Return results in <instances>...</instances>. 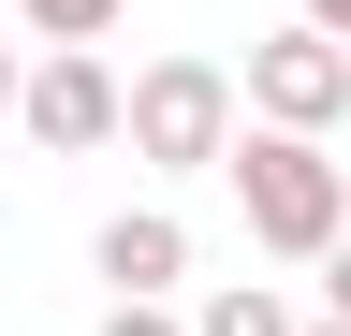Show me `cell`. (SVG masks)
I'll use <instances>...</instances> for the list:
<instances>
[{"label":"cell","instance_id":"cell-1","mask_svg":"<svg viewBox=\"0 0 351 336\" xmlns=\"http://www.w3.org/2000/svg\"><path fill=\"white\" fill-rule=\"evenodd\" d=\"M219 176H234L263 263H337V248H351V161H337L322 132H263V117H249Z\"/></svg>","mask_w":351,"mask_h":336},{"label":"cell","instance_id":"cell-2","mask_svg":"<svg viewBox=\"0 0 351 336\" xmlns=\"http://www.w3.org/2000/svg\"><path fill=\"white\" fill-rule=\"evenodd\" d=\"M249 132V73L234 59H147L132 73V161L147 176H219Z\"/></svg>","mask_w":351,"mask_h":336},{"label":"cell","instance_id":"cell-3","mask_svg":"<svg viewBox=\"0 0 351 336\" xmlns=\"http://www.w3.org/2000/svg\"><path fill=\"white\" fill-rule=\"evenodd\" d=\"M249 117H263V132H351V44H337V29H307V15H278V29H263V44H249Z\"/></svg>","mask_w":351,"mask_h":336},{"label":"cell","instance_id":"cell-4","mask_svg":"<svg viewBox=\"0 0 351 336\" xmlns=\"http://www.w3.org/2000/svg\"><path fill=\"white\" fill-rule=\"evenodd\" d=\"M15 132H29L44 161L132 146V88L103 73V44H29V103H15Z\"/></svg>","mask_w":351,"mask_h":336},{"label":"cell","instance_id":"cell-5","mask_svg":"<svg viewBox=\"0 0 351 336\" xmlns=\"http://www.w3.org/2000/svg\"><path fill=\"white\" fill-rule=\"evenodd\" d=\"M88 278H103V292H147V307H176V292H191V220H176V205H117V220L88 234Z\"/></svg>","mask_w":351,"mask_h":336},{"label":"cell","instance_id":"cell-6","mask_svg":"<svg viewBox=\"0 0 351 336\" xmlns=\"http://www.w3.org/2000/svg\"><path fill=\"white\" fill-rule=\"evenodd\" d=\"M191 336H307V322H293V307H278L263 278H219L205 307H191Z\"/></svg>","mask_w":351,"mask_h":336},{"label":"cell","instance_id":"cell-7","mask_svg":"<svg viewBox=\"0 0 351 336\" xmlns=\"http://www.w3.org/2000/svg\"><path fill=\"white\" fill-rule=\"evenodd\" d=\"M15 15H29V44H103L132 0H15Z\"/></svg>","mask_w":351,"mask_h":336},{"label":"cell","instance_id":"cell-8","mask_svg":"<svg viewBox=\"0 0 351 336\" xmlns=\"http://www.w3.org/2000/svg\"><path fill=\"white\" fill-rule=\"evenodd\" d=\"M103 336H191V307H147V292H103Z\"/></svg>","mask_w":351,"mask_h":336},{"label":"cell","instance_id":"cell-9","mask_svg":"<svg viewBox=\"0 0 351 336\" xmlns=\"http://www.w3.org/2000/svg\"><path fill=\"white\" fill-rule=\"evenodd\" d=\"M322 322H351V248H337V263H322Z\"/></svg>","mask_w":351,"mask_h":336},{"label":"cell","instance_id":"cell-10","mask_svg":"<svg viewBox=\"0 0 351 336\" xmlns=\"http://www.w3.org/2000/svg\"><path fill=\"white\" fill-rule=\"evenodd\" d=\"M15 103H29V59H15V44H0V117H15Z\"/></svg>","mask_w":351,"mask_h":336},{"label":"cell","instance_id":"cell-11","mask_svg":"<svg viewBox=\"0 0 351 336\" xmlns=\"http://www.w3.org/2000/svg\"><path fill=\"white\" fill-rule=\"evenodd\" d=\"M293 15H307V29H337V44H351V0H293Z\"/></svg>","mask_w":351,"mask_h":336},{"label":"cell","instance_id":"cell-12","mask_svg":"<svg viewBox=\"0 0 351 336\" xmlns=\"http://www.w3.org/2000/svg\"><path fill=\"white\" fill-rule=\"evenodd\" d=\"M307 336H351V322H307Z\"/></svg>","mask_w":351,"mask_h":336}]
</instances>
